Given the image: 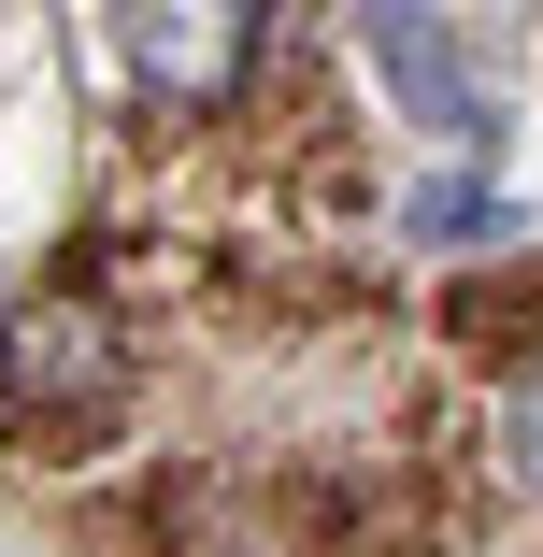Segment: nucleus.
<instances>
[{
    "instance_id": "1",
    "label": "nucleus",
    "mask_w": 543,
    "mask_h": 557,
    "mask_svg": "<svg viewBox=\"0 0 543 557\" xmlns=\"http://www.w3.org/2000/svg\"><path fill=\"white\" fill-rule=\"evenodd\" d=\"M258 29H272V0H115V44L158 100H230L258 72Z\"/></svg>"
},
{
    "instance_id": "2",
    "label": "nucleus",
    "mask_w": 543,
    "mask_h": 557,
    "mask_svg": "<svg viewBox=\"0 0 543 557\" xmlns=\"http://www.w3.org/2000/svg\"><path fill=\"white\" fill-rule=\"evenodd\" d=\"M0 386L15 400H100L115 386V314L100 300H29L0 329Z\"/></svg>"
},
{
    "instance_id": "3",
    "label": "nucleus",
    "mask_w": 543,
    "mask_h": 557,
    "mask_svg": "<svg viewBox=\"0 0 543 557\" xmlns=\"http://www.w3.org/2000/svg\"><path fill=\"white\" fill-rule=\"evenodd\" d=\"M372 29H386V86H400V100H415V115L444 129V144H472V129H486V100H472V72L444 58V29H429L415 0H372Z\"/></svg>"
},
{
    "instance_id": "4",
    "label": "nucleus",
    "mask_w": 543,
    "mask_h": 557,
    "mask_svg": "<svg viewBox=\"0 0 543 557\" xmlns=\"http://www.w3.org/2000/svg\"><path fill=\"white\" fill-rule=\"evenodd\" d=\"M501 472L543 500V358H529V372H515V400H501Z\"/></svg>"
}]
</instances>
